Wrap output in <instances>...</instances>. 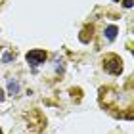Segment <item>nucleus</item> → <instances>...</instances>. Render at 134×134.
<instances>
[{"label":"nucleus","instance_id":"obj_5","mask_svg":"<svg viewBox=\"0 0 134 134\" xmlns=\"http://www.w3.org/2000/svg\"><path fill=\"white\" fill-rule=\"evenodd\" d=\"M8 94L12 96H15V94H19V82H15V81H8Z\"/></svg>","mask_w":134,"mask_h":134},{"label":"nucleus","instance_id":"obj_1","mask_svg":"<svg viewBox=\"0 0 134 134\" xmlns=\"http://www.w3.org/2000/svg\"><path fill=\"white\" fill-rule=\"evenodd\" d=\"M103 69L107 73H111V75H121V71H123V59L119 56H115V54H109V56L103 58Z\"/></svg>","mask_w":134,"mask_h":134},{"label":"nucleus","instance_id":"obj_8","mask_svg":"<svg viewBox=\"0 0 134 134\" xmlns=\"http://www.w3.org/2000/svg\"><path fill=\"white\" fill-rule=\"evenodd\" d=\"M0 100H4V92H2V88H0Z\"/></svg>","mask_w":134,"mask_h":134},{"label":"nucleus","instance_id":"obj_3","mask_svg":"<svg viewBox=\"0 0 134 134\" xmlns=\"http://www.w3.org/2000/svg\"><path fill=\"white\" fill-rule=\"evenodd\" d=\"M117 33H119V29L115 25H109V27H105V31H103V35H105L107 40H115L117 38Z\"/></svg>","mask_w":134,"mask_h":134},{"label":"nucleus","instance_id":"obj_2","mask_svg":"<svg viewBox=\"0 0 134 134\" xmlns=\"http://www.w3.org/2000/svg\"><path fill=\"white\" fill-rule=\"evenodd\" d=\"M25 59H27L29 65L36 67V65H40V63L46 62V52L44 50H29L27 56H25Z\"/></svg>","mask_w":134,"mask_h":134},{"label":"nucleus","instance_id":"obj_7","mask_svg":"<svg viewBox=\"0 0 134 134\" xmlns=\"http://www.w3.org/2000/svg\"><path fill=\"white\" fill-rule=\"evenodd\" d=\"M132 4H134V0H123V6H125V8H132Z\"/></svg>","mask_w":134,"mask_h":134},{"label":"nucleus","instance_id":"obj_4","mask_svg":"<svg viewBox=\"0 0 134 134\" xmlns=\"http://www.w3.org/2000/svg\"><path fill=\"white\" fill-rule=\"evenodd\" d=\"M92 31H94V27H92V25H90V27H84V29H82V33L79 35L81 42H88L90 38H92Z\"/></svg>","mask_w":134,"mask_h":134},{"label":"nucleus","instance_id":"obj_6","mask_svg":"<svg viewBox=\"0 0 134 134\" xmlns=\"http://www.w3.org/2000/svg\"><path fill=\"white\" fill-rule=\"evenodd\" d=\"M14 59H15V54H12V52H6L2 56V62L4 63H10V62H14Z\"/></svg>","mask_w":134,"mask_h":134},{"label":"nucleus","instance_id":"obj_9","mask_svg":"<svg viewBox=\"0 0 134 134\" xmlns=\"http://www.w3.org/2000/svg\"><path fill=\"white\" fill-rule=\"evenodd\" d=\"M113 2H119V0H113Z\"/></svg>","mask_w":134,"mask_h":134},{"label":"nucleus","instance_id":"obj_10","mask_svg":"<svg viewBox=\"0 0 134 134\" xmlns=\"http://www.w3.org/2000/svg\"><path fill=\"white\" fill-rule=\"evenodd\" d=\"M0 134H2V130H0Z\"/></svg>","mask_w":134,"mask_h":134}]
</instances>
